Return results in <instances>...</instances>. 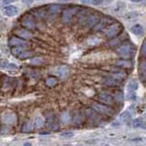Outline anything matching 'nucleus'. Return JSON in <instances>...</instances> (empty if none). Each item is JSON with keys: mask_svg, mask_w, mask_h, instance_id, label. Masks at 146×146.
Here are the masks:
<instances>
[{"mask_svg": "<svg viewBox=\"0 0 146 146\" xmlns=\"http://www.w3.org/2000/svg\"><path fill=\"white\" fill-rule=\"evenodd\" d=\"M91 3H92V5H94V6H99V5H102L103 3V0H92Z\"/></svg>", "mask_w": 146, "mask_h": 146, "instance_id": "35", "label": "nucleus"}, {"mask_svg": "<svg viewBox=\"0 0 146 146\" xmlns=\"http://www.w3.org/2000/svg\"><path fill=\"white\" fill-rule=\"evenodd\" d=\"M122 30V26L121 24H113L110 25L108 29L105 30V35L108 38H114V36H118Z\"/></svg>", "mask_w": 146, "mask_h": 146, "instance_id": "4", "label": "nucleus"}, {"mask_svg": "<svg viewBox=\"0 0 146 146\" xmlns=\"http://www.w3.org/2000/svg\"><path fill=\"white\" fill-rule=\"evenodd\" d=\"M131 31L132 34H134L136 36H141L143 33V27L140 24H136L131 27Z\"/></svg>", "mask_w": 146, "mask_h": 146, "instance_id": "17", "label": "nucleus"}, {"mask_svg": "<svg viewBox=\"0 0 146 146\" xmlns=\"http://www.w3.org/2000/svg\"><path fill=\"white\" fill-rule=\"evenodd\" d=\"M131 1H132V2H140L141 0H131Z\"/></svg>", "mask_w": 146, "mask_h": 146, "instance_id": "38", "label": "nucleus"}, {"mask_svg": "<svg viewBox=\"0 0 146 146\" xmlns=\"http://www.w3.org/2000/svg\"><path fill=\"white\" fill-rule=\"evenodd\" d=\"M44 125H45L44 119L42 117H36L34 123V127H36V129H41V128L44 127Z\"/></svg>", "mask_w": 146, "mask_h": 146, "instance_id": "21", "label": "nucleus"}, {"mask_svg": "<svg viewBox=\"0 0 146 146\" xmlns=\"http://www.w3.org/2000/svg\"><path fill=\"white\" fill-rule=\"evenodd\" d=\"M57 84H58V80L54 77H50L47 80H46V85L48 86V87H54Z\"/></svg>", "mask_w": 146, "mask_h": 146, "instance_id": "26", "label": "nucleus"}, {"mask_svg": "<svg viewBox=\"0 0 146 146\" xmlns=\"http://www.w3.org/2000/svg\"><path fill=\"white\" fill-rule=\"evenodd\" d=\"M34 129V123L32 121H27L22 128V131L26 132V133H29L32 130Z\"/></svg>", "mask_w": 146, "mask_h": 146, "instance_id": "20", "label": "nucleus"}, {"mask_svg": "<svg viewBox=\"0 0 146 146\" xmlns=\"http://www.w3.org/2000/svg\"><path fill=\"white\" fill-rule=\"evenodd\" d=\"M118 102H122L123 100V94L121 92V91H118V92H116V96H115V99Z\"/></svg>", "mask_w": 146, "mask_h": 146, "instance_id": "33", "label": "nucleus"}, {"mask_svg": "<svg viewBox=\"0 0 146 146\" xmlns=\"http://www.w3.org/2000/svg\"><path fill=\"white\" fill-rule=\"evenodd\" d=\"M9 45L12 46V47H20V48H26L29 43L27 42L26 40L20 38H17V36H12V38L9 39Z\"/></svg>", "mask_w": 146, "mask_h": 146, "instance_id": "9", "label": "nucleus"}, {"mask_svg": "<svg viewBox=\"0 0 146 146\" xmlns=\"http://www.w3.org/2000/svg\"><path fill=\"white\" fill-rule=\"evenodd\" d=\"M70 112H64L61 114V117H60V120L63 121V122H68L70 121Z\"/></svg>", "mask_w": 146, "mask_h": 146, "instance_id": "30", "label": "nucleus"}, {"mask_svg": "<svg viewBox=\"0 0 146 146\" xmlns=\"http://www.w3.org/2000/svg\"><path fill=\"white\" fill-rule=\"evenodd\" d=\"M25 49V48H20V47H14L11 48V53L13 56H15L16 58H18V56L20 55V53Z\"/></svg>", "mask_w": 146, "mask_h": 146, "instance_id": "25", "label": "nucleus"}, {"mask_svg": "<svg viewBox=\"0 0 146 146\" xmlns=\"http://www.w3.org/2000/svg\"><path fill=\"white\" fill-rule=\"evenodd\" d=\"M116 65L121 68H131V62L130 60H128V59H121V60L116 62Z\"/></svg>", "mask_w": 146, "mask_h": 146, "instance_id": "22", "label": "nucleus"}, {"mask_svg": "<svg viewBox=\"0 0 146 146\" xmlns=\"http://www.w3.org/2000/svg\"><path fill=\"white\" fill-rule=\"evenodd\" d=\"M30 63L31 64H40V63H43V60L41 58H33L30 61Z\"/></svg>", "mask_w": 146, "mask_h": 146, "instance_id": "34", "label": "nucleus"}, {"mask_svg": "<svg viewBox=\"0 0 146 146\" xmlns=\"http://www.w3.org/2000/svg\"><path fill=\"white\" fill-rule=\"evenodd\" d=\"M111 18H108V17H104L102 20H100L97 23V25H96L93 29L96 30V31H100V30H102V29H105L107 27H109L111 25Z\"/></svg>", "mask_w": 146, "mask_h": 146, "instance_id": "10", "label": "nucleus"}, {"mask_svg": "<svg viewBox=\"0 0 146 146\" xmlns=\"http://www.w3.org/2000/svg\"><path fill=\"white\" fill-rule=\"evenodd\" d=\"M16 35H17L19 38H22L23 39H29L33 36L32 33H30L29 30H26V29H23L16 30Z\"/></svg>", "mask_w": 146, "mask_h": 146, "instance_id": "16", "label": "nucleus"}, {"mask_svg": "<svg viewBox=\"0 0 146 146\" xmlns=\"http://www.w3.org/2000/svg\"><path fill=\"white\" fill-rule=\"evenodd\" d=\"M144 124V121L141 118L139 119H136L133 121H132V127L134 128H140V127H143V125Z\"/></svg>", "mask_w": 146, "mask_h": 146, "instance_id": "27", "label": "nucleus"}, {"mask_svg": "<svg viewBox=\"0 0 146 146\" xmlns=\"http://www.w3.org/2000/svg\"><path fill=\"white\" fill-rule=\"evenodd\" d=\"M139 72L140 74L143 76V78L144 79V76H145V60H143L139 65Z\"/></svg>", "mask_w": 146, "mask_h": 146, "instance_id": "29", "label": "nucleus"}, {"mask_svg": "<svg viewBox=\"0 0 146 146\" xmlns=\"http://www.w3.org/2000/svg\"><path fill=\"white\" fill-rule=\"evenodd\" d=\"M31 56H32V52H31V51H29V50L24 49V50H23V51L20 53L19 56H18V58L25 59V58H30Z\"/></svg>", "mask_w": 146, "mask_h": 146, "instance_id": "28", "label": "nucleus"}, {"mask_svg": "<svg viewBox=\"0 0 146 146\" xmlns=\"http://www.w3.org/2000/svg\"><path fill=\"white\" fill-rule=\"evenodd\" d=\"M132 117V114L131 113V111H127L125 112H123L121 114V120L123 121V122H127V121H129L131 119Z\"/></svg>", "mask_w": 146, "mask_h": 146, "instance_id": "24", "label": "nucleus"}, {"mask_svg": "<svg viewBox=\"0 0 146 146\" xmlns=\"http://www.w3.org/2000/svg\"><path fill=\"white\" fill-rule=\"evenodd\" d=\"M16 1H17V0H3V2L5 3V4H11V3H14V2H16Z\"/></svg>", "mask_w": 146, "mask_h": 146, "instance_id": "37", "label": "nucleus"}, {"mask_svg": "<svg viewBox=\"0 0 146 146\" xmlns=\"http://www.w3.org/2000/svg\"><path fill=\"white\" fill-rule=\"evenodd\" d=\"M3 13L7 17H14L17 15L18 13V8L15 6H7L3 9Z\"/></svg>", "mask_w": 146, "mask_h": 146, "instance_id": "12", "label": "nucleus"}, {"mask_svg": "<svg viewBox=\"0 0 146 146\" xmlns=\"http://www.w3.org/2000/svg\"><path fill=\"white\" fill-rule=\"evenodd\" d=\"M127 38V35L126 34H121V35H119L117 38L114 36L113 39L111 41H110L109 42V46L110 47H114V46H118V45H121L123 41H124Z\"/></svg>", "mask_w": 146, "mask_h": 146, "instance_id": "13", "label": "nucleus"}, {"mask_svg": "<svg viewBox=\"0 0 146 146\" xmlns=\"http://www.w3.org/2000/svg\"><path fill=\"white\" fill-rule=\"evenodd\" d=\"M141 54H143V56H145V42H143V46H141Z\"/></svg>", "mask_w": 146, "mask_h": 146, "instance_id": "36", "label": "nucleus"}, {"mask_svg": "<svg viewBox=\"0 0 146 146\" xmlns=\"http://www.w3.org/2000/svg\"><path fill=\"white\" fill-rule=\"evenodd\" d=\"M91 107H92V109L97 113H100L104 116H111L113 114V111L110 107H108L106 104L94 102L92 103V106Z\"/></svg>", "mask_w": 146, "mask_h": 146, "instance_id": "2", "label": "nucleus"}, {"mask_svg": "<svg viewBox=\"0 0 146 146\" xmlns=\"http://www.w3.org/2000/svg\"><path fill=\"white\" fill-rule=\"evenodd\" d=\"M138 82L135 81V80H131L129 81V83H128V90H131V91H136L137 89H138Z\"/></svg>", "mask_w": 146, "mask_h": 146, "instance_id": "23", "label": "nucleus"}, {"mask_svg": "<svg viewBox=\"0 0 146 146\" xmlns=\"http://www.w3.org/2000/svg\"><path fill=\"white\" fill-rule=\"evenodd\" d=\"M80 11V7H70L67 8L63 11L62 13V21L68 23L72 20V18L74 17V16L77 15V13Z\"/></svg>", "mask_w": 146, "mask_h": 146, "instance_id": "3", "label": "nucleus"}, {"mask_svg": "<svg viewBox=\"0 0 146 146\" xmlns=\"http://www.w3.org/2000/svg\"><path fill=\"white\" fill-rule=\"evenodd\" d=\"M55 72H56V74L58 75V76L65 77L68 74V68L66 66H58V67L56 68Z\"/></svg>", "mask_w": 146, "mask_h": 146, "instance_id": "19", "label": "nucleus"}, {"mask_svg": "<svg viewBox=\"0 0 146 146\" xmlns=\"http://www.w3.org/2000/svg\"><path fill=\"white\" fill-rule=\"evenodd\" d=\"M99 99L102 102L106 105H112L114 103V97L107 91H102L99 94Z\"/></svg>", "mask_w": 146, "mask_h": 146, "instance_id": "8", "label": "nucleus"}, {"mask_svg": "<svg viewBox=\"0 0 146 146\" xmlns=\"http://www.w3.org/2000/svg\"><path fill=\"white\" fill-rule=\"evenodd\" d=\"M133 51H134L133 46H132V44L128 43V42L121 45L120 47L117 48V53L123 58H130L131 55L133 54Z\"/></svg>", "mask_w": 146, "mask_h": 146, "instance_id": "1", "label": "nucleus"}, {"mask_svg": "<svg viewBox=\"0 0 146 146\" xmlns=\"http://www.w3.org/2000/svg\"><path fill=\"white\" fill-rule=\"evenodd\" d=\"M48 125L50 128H52V129H57V122H55V118L54 117H51L48 119Z\"/></svg>", "mask_w": 146, "mask_h": 146, "instance_id": "31", "label": "nucleus"}, {"mask_svg": "<svg viewBox=\"0 0 146 146\" xmlns=\"http://www.w3.org/2000/svg\"><path fill=\"white\" fill-rule=\"evenodd\" d=\"M60 9H61V6H59V5H57V4H54V5H50V6L48 7L47 12L49 16L55 17L60 12Z\"/></svg>", "mask_w": 146, "mask_h": 146, "instance_id": "14", "label": "nucleus"}, {"mask_svg": "<svg viewBox=\"0 0 146 146\" xmlns=\"http://www.w3.org/2000/svg\"><path fill=\"white\" fill-rule=\"evenodd\" d=\"M100 17L98 14H92V15L88 16L85 21L83 22V25L86 29H93L97 25V23L100 21Z\"/></svg>", "mask_w": 146, "mask_h": 146, "instance_id": "5", "label": "nucleus"}, {"mask_svg": "<svg viewBox=\"0 0 146 146\" xmlns=\"http://www.w3.org/2000/svg\"><path fill=\"white\" fill-rule=\"evenodd\" d=\"M103 83L105 85H107L109 87H114V86H118L120 84V81L118 80H116L115 78H113L111 76H109V77H106L103 79Z\"/></svg>", "mask_w": 146, "mask_h": 146, "instance_id": "15", "label": "nucleus"}, {"mask_svg": "<svg viewBox=\"0 0 146 146\" xmlns=\"http://www.w3.org/2000/svg\"><path fill=\"white\" fill-rule=\"evenodd\" d=\"M111 77L115 78L116 80H118L119 81H121L122 80L125 79L126 77V72L123 71V70H114L112 73H111Z\"/></svg>", "mask_w": 146, "mask_h": 146, "instance_id": "18", "label": "nucleus"}, {"mask_svg": "<svg viewBox=\"0 0 146 146\" xmlns=\"http://www.w3.org/2000/svg\"><path fill=\"white\" fill-rule=\"evenodd\" d=\"M1 121L5 124H14L15 122H17V115L14 112L6 111L1 115Z\"/></svg>", "mask_w": 146, "mask_h": 146, "instance_id": "6", "label": "nucleus"}, {"mask_svg": "<svg viewBox=\"0 0 146 146\" xmlns=\"http://www.w3.org/2000/svg\"><path fill=\"white\" fill-rule=\"evenodd\" d=\"M61 137H64V138H71V137L74 136V132L72 131H64L60 133Z\"/></svg>", "mask_w": 146, "mask_h": 146, "instance_id": "32", "label": "nucleus"}, {"mask_svg": "<svg viewBox=\"0 0 146 146\" xmlns=\"http://www.w3.org/2000/svg\"><path fill=\"white\" fill-rule=\"evenodd\" d=\"M20 22H21V25L23 27H25L27 29H34L36 27V23H35L33 17L31 15H27V14L21 18Z\"/></svg>", "mask_w": 146, "mask_h": 146, "instance_id": "7", "label": "nucleus"}, {"mask_svg": "<svg viewBox=\"0 0 146 146\" xmlns=\"http://www.w3.org/2000/svg\"><path fill=\"white\" fill-rule=\"evenodd\" d=\"M0 68H4L7 70H17L18 68V66L15 63L7 62L4 59L0 58Z\"/></svg>", "mask_w": 146, "mask_h": 146, "instance_id": "11", "label": "nucleus"}]
</instances>
